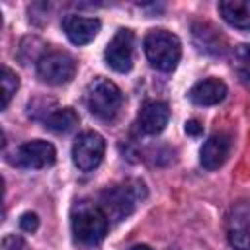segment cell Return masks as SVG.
Wrapping results in <instances>:
<instances>
[{"label":"cell","instance_id":"obj_20","mask_svg":"<svg viewBox=\"0 0 250 250\" xmlns=\"http://www.w3.org/2000/svg\"><path fill=\"white\" fill-rule=\"evenodd\" d=\"M203 131V127L199 125V121H195V119H189V121H186V133L188 135H199Z\"/></svg>","mask_w":250,"mask_h":250},{"label":"cell","instance_id":"obj_17","mask_svg":"<svg viewBox=\"0 0 250 250\" xmlns=\"http://www.w3.org/2000/svg\"><path fill=\"white\" fill-rule=\"evenodd\" d=\"M232 66H234V72H236L238 80L250 90V45L242 43L234 49Z\"/></svg>","mask_w":250,"mask_h":250},{"label":"cell","instance_id":"obj_6","mask_svg":"<svg viewBox=\"0 0 250 250\" xmlns=\"http://www.w3.org/2000/svg\"><path fill=\"white\" fill-rule=\"evenodd\" d=\"M105 152V141L96 131H84L72 145V162L78 170L90 172L100 166Z\"/></svg>","mask_w":250,"mask_h":250},{"label":"cell","instance_id":"obj_10","mask_svg":"<svg viewBox=\"0 0 250 250\" xmlns=\"http://www.w3.org/2000/svg\"><path fill=\"white\" fill-rule=\"evenodd\" d=\"M229 152H230V137L225 133H215L203 143L199 150V162L205 170H217L225 164Z\"/></svg>","mask_w":250,"mask_h":250},{"label":"cell","instance_id":"obj_14","mask_svg":"<svg viewBox=\"0 0 250 250\" xmlns=\"http://www.w3.org/2000/svg\"><path fill=\"white\" fill-rule=\"evenodd\" d=\"M223 20L236 29H250V0H223L219 2Z\"/></svg>","mask_w":250,"mask_h":250},{"label":"cell","instance_id":"obj_3","mask_svg":"<svg viewBox=\"0 0 250 250\" xmlns=\"http://www.w3.org/2000/svg\"><path fill=\"white\" fill-rule=\"evenodd\" d=\"M107 221L100 205L82 201L72 211V234L86 246L100 244L107 232Z\"/></svg>","mask_w":250,"mask_h":250},{"label":"cell","instance_id":"obj_8","mask_svg":"<svg viewBox=\"0 0 250 250\" xmlns=\"http://www.w3.org/2000/svg\"><path fill=\"white\" fill-rule=\"evenodd\" d=\"M133 31L117 29L105 47V62L115 72H129L133 66Z\"/></svg>","mask_w":250,"mask_h":250},{"label":"cell","instance_id":"obj_21","mask_svg":"<svg viewBox=\"0 0 250 250\" xmlns=\"http://www.w3.org/2000/svg\"><path fill=\"white\" fill-rule=\"evenodd\" d=\"M131 250H152L150 246H146V244H137V246H133Z\"/></svg>","mask_w":250,"mask_h":250},{"label":"cell","instance_id":"obj_2","mask_svg":"<svg viewBox=\"0 0 250 250\" xmlns=\"http://www.w3.org/2000/svg\"><path fill=\"white\" fill-rule=\"evenodd\" d=\"M143 47H145V55L148 62L162 72L174 70L176 64L180 62L182 45H180V39L172 31L150 29L143 39Z\"/></svg>","mask_w":250,"mask_h":250},{"label":"cell","instance_id":"obj_12","mask_svg":"<svg viewBox=\"0 0 250 250\" xmlns=\"http://www.w3.org/2000/svg\"><path fill=\"white\" fill-rule=\"evenodd\" d=\"M189 100L197 105H215L225 100L227 96V84L219 78H205L191 86Z\"/></svg>","mask_w":250,"mask_h":250},{"label":"cell","instance_id":"obj_7","mask_svg":"<svg viewBox=\"0 0 250 250\" xmlns=\"http://www.w3.org/2000/svg\"><path fill=\"white\" fill-rule=\"evenodd\" d=\"M14 156H16L14 158L16 166L39 170V168L51 166L55 162V158H57V152H55V146L51 143L35 139V141H27V143L20 145Z\"/></svg>","mask_w":250,"mask_h":250},{"label":"cell","instance_id":"obj_5","mask_svg":"<svg viewBox=\"0 0 250 250\" xmlns=\"http://www.w3.org/2000/svg\"><path fill=\"white\" fill-rule=\"evenodd\" d=\"M76 74L74 59L64 51H51L39 57L37 61V76L51 86L68 84Z\"/></svg>","mask_w":250,"mask_h":250},{"label":"cell","instance_id":"obj_19","mask_svg":"<svg viewBox=\"0 0 250 250\" xmlns=\"http://www.w3.org/2000/svg\"><path fill=\"white\" fill-rule=\"evenodd\" d=\"M39 227V219L35 213H23L20 217V229L25 230V232H35Z\"/></svg>","mask_w":250,"mask_h":250},{"label":"cell","instance_id":"obj_18","mask_svg":"<svg viewBox=\"0 0 250 250\" xmlns=\"http://www.w3.org/2000/svg\"><path fill=\"white\" fill-rule=\"evenodd\" d=\"M0 84H2V109H6L8 104H10V100L14 98V94L20 88V78H18V74L14 70H10L8 66H2Z\"/></svg>","mask_w":250,"mask_h":250},{"label":"cell","instance_id":"obj_9","mask_svg":"<svg viewBox=\"0 0 250 250\" xmlns=\"http://www.w3.org/2000/svg\"><path fill=\"white\" fill-rule=\"evenodd\" d=\"M170 119V107L164 102H146L139 115H137V127L141 133L145 135H156L160 131H164V127L168 125Z\"/></svg>","mask_w":250,"mask_h":250},{"label":"cell","instance_id":"obj_11","mask_svg":"<svg viewBox=\"0 0 250 250\" xmlns=\"http://www.w3.org/2000/svg\"><path fill=\"white\" fill-rule=\"evenodd\" d=\"M62 29L74 45H86L98 35L100 20L84 18V16H66L62 20Z\"/></svg>","mask_w":250,"mask_h":250},{"label":"cell","instance_id":"obj_1","mask_svg":"<svg viewBox=\"0 0 250 250\" xmlns=\"http://www.w3.org/2000/svg\"><path fill=\"white\" fill-rule=\"evenodd\" d=\"M146 195V188L139 180H127L113 188H107L100 195V207L109 221H123L129 217L137 203Z\"/></svg>","mask_w":250,"mask_h":250},{"label":"cell","instance_id":"obj_16","mask_svg":"<svg viewBox=\"0 0 250 250\" xmlns=\"http://www.w3.org/2000/svg\"><path fill=\"white\" fill-rule=\"evenodd\" d=\"M78 125V113L72 107L55 109L45 117V127L53 133H68Z\"/></svg>","mask_w":250,"mask_h":250},{"label":"cell","instance_id":"obj_4","mask_svg":"<svg viewBox=\"0 0 250 250\" xmlns=\"http://www.w3.org/2000/svg\"><path fill=\"white\" fill-rule=\"evenodd\" d=\"M86 104L92 115H96L98 119L109 121L119 113L123 104V94L117 88V84L98 76L86 88Z\"/></svg>","mask_w":250,"mask_h":250},{"label":"cell","instance_id":"obj_15","mask_svg":"<svg viewBox=\"0 0 250 250\" xmlns=\"http://www.w3.org/2000/svg\"><path fill=\"white\" fill-rule=\"evenodd\" d=\"M227 238L234 250H250V227L244 215L234 213L227 225Z\"/></svg>","mask_w":250,"mask_h":250},{"label":"cell","instance_id":"obj_13","mask_svg":"<svg viewBox=\"0 0 250 250\" xmlns=\"http://www.w3.org/2000/svg\"><path fill=\"white\" fill-rule=\"evenodd\" d=\"M193 41L195 45L205 51V53H211V55H223L225 49H227V41L225 37L207 21H195L193 27Z\"/></svg>","mask_w":250,"mask_h":250}]
</instances>
